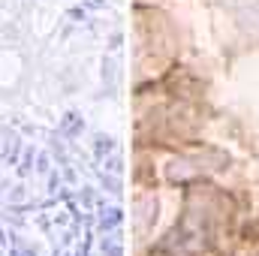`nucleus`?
Instances as JSON below:
<instances>
[{"instance_id":"0eeeda50","label":"nucleus","mask_w":259,"mask_h":256,"mask_svg":"<svg viewBox=\"0 0 259 256\" xmlns=\"http://www.w3.org/2000/svg\"><path fill=\"white\" fill-rule=\"evenodd\" d=\"M78 202H81L84 208H94V190H88V187H84V190L78 193Z\"/></svg>"},{"instance_id":"6e6552de","label":"nucleus","mask_w":259,"mask_h":256,"mask_svg":"<svg viewBox=\"0 0 259 256\" xmlns=\"http://www.w3.org/2000/svg\"><path fill=\"white\" fill-rule=\"evenodd\" d=\"M49 169H52V166H49V157L39 154V157H36V172H39V175H49Z\"/></svg>"},{"instance_id":"1a4fd4ad","label":"nucleus","mask_w":259,"mask_h":256,"mask_svg":"<svg viewBox=\"0 0 259 256\" xmlns=\"http://www.w3.org/2000/svg\"><path fill=\"white\" fill-rule=\"evenodd\" d=\"M9 256H36V250H30V247H24V244H15Z\"/></svg>"},{"instance_id":"423d86ee","label":"nucleus","mask_w":259,"mask_h":256,"mask_svg":"<svg viewBox=\"0 0 259 256\" xmlns=\"http://www.w3.org/2000/svg\"><path fill=\"white\" fill-rule=\"evenodd\" d=\"M100 250H103V256H121V241L112 235V238H103L100 241Z\"/></svg>"},{"instance_id":"20e7f679","label":"nucleus","mask_w":259,"mask_h":256,"mask_svg":"<svg viewBox=\"0 0 259 256\" xmlns=\"http://www.w3.org/2000/svg\"><path fill=\"white\" fill-rule=\"evenodd\" d=\"M81 127H84V121H81L75 112H69L64 121H61V133H64V136H69V139H72V136H78V133H81Z\"/></svg>"},{"instance_id":"f03ea898","label":"nucleus","mask_w":259,"mask_h":256,"mask_svg":"<svg viewBox=\"0 0 259 256\" xmlns=\"http://www.w3.org/2000/svg\"><path fill=\"white\" fill-rule=\"evenodd\" d=\"M112 151H115V139L106 136V133H97L94 136V157H97V163H103Z\"/></svg>"},{"instance_id":"9d476101","label":"nucleus","mask_w":259,"mask_h":256,"mask_svg":"<svg viewBox=\"0 0 259 256\" xmlns=\"http://www.w3.org/2000/svg\"><path fill=\"white\" fill-rule=\"evenodd\" d=\"M58 187H61V175H49V190L58 193Z\"/></svg>"},{"instance_id":"ddd939ff","label":"nucleus","mask_w":259,"mask_h":256,"mask_svg":"<svg viewBox=\"0 0 259 256\" xmlns=\"http://www.w3.org/2000/svg\"><path fill=\"white\" fill-rule=\"evenodd\" d=\"M3 241H6V235H3V229H0V247H3Z\"/></svg>"},{"instance_id":"7ed1b4c3","label":"nucleus","mask_w":259,"mask_h":256,"mask_svg":"<svg viewBox=\"0 0 259 256\" xmlns=\"http://www.w3.org/2000/svg\"><path fill=\"white\" fill-rule=\"evenodd\" d=\"M33 160H36V151H33L30 145H24V151H21V163H18V175H21V178H27V175L36 169Z\"/></svg>"},{"instance_id":"39448f33","label":"nucleus","mask_w":259,"mask_h":256,"mask_svg":"<svg viewBox=\"0 0 259 256\" xmlns=\"http://www.w3.org/2000/svg\"><path fill=\"white\" fill-rule=\"evenodd\" d=\"M21 151H24V145H21L18 139H9V142H6V148H3V160H6L9 166H15V163H18V154H21Z\"/></svg>"},{"instance_id":"9b49d317","label":"nucleus","mask_w":259,"mask_h":256,"mask_svg":"<svg viewBox=\"0 0 259 256\" xmlns=\"http://www.w3.org/2000/svg\"><path fill=\"white\" fill-rule=\"evenodd\" d=\"M69 18H81L84 21V9H69Z\"/></svg>"},{"instance_id":"f8f14e48","label":"nucleus","mask_w":259,"mask_h":256,"mask_svg":"<svg viewBox=\"0 0 259 256\" xmlns=\"http://www.w3.org/2000/svg\"><path fill=\"white\" fill-rule=\"evenodd\" d=\"M88 3H91V6H103V0H88Z\"/></svg>"},{"instance_id":"f257e3e1","label":"nucleus","mask_w":259,"mask_h":256,"mask_svg":"<svg viewBox=\"0 0 259 256\" xmlns=\"http://www.w3.org/2000/svg\"><path fill=\"white\" fill-rule=\"evenodd\" d=\"M121 220H124V214H121V208H100V214H97V226H100V232L106 235V232H115L118 226H121Z\"/></svg>"}]
</instances>
